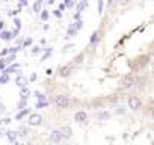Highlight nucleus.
<instances>
[{
  "mask_svg": "<svg viewBox=\"0 0 154 145\" xmlns=\"http://www.w3.org/2000/svg\"><path fill=\"white\" fill-rule=\"evenodd\" d=\"M20 70V63H14L12 62L9 67H6L5 70H3V73H6V74H12V73H15V71H18Z\"/></svg>",
  "mask_w": 154,
  "mask_h": 145,
  "instance_id": "obj_15",
  "label": "nucleus"
},
{
  "mask_svg": "<svg viewBox=\"0 0 154 145\" xmlns=\"http://www.w3.org/2000/svg\"><path fill=\"white\" fill-rule=\"evenodd\" d=\"M14 24H15V27H17V29H21V20H20V18L15 17V18H14Z\"/></svg>",
  "mask_w": 154,
  "mask_h": 145,
  "instance_id": "obj_36",
  "label": "nucleus"
},
{
  "mask_svg": "<svg viewBox=\"0 0 154 145\" xmlns=\"http://www.w3.org/2000/svg\"><path fill=\"white\" fill-rule=\"evenodd\" d=\"M82 18V12H76L74 14V20H80Z\"/></svg>",
  "mask_w": 154,
  "mask_h": 145,
  "instance_id": "obj_45",
  "label": "nucleus"
},
{
  "mask_svg": "<svg viewBox=\"0 0 154 145\" xmlns=\"http://www.w3.org/2000/svg\"><path fill=\"white\" fill-rule=\"evenodd\" d=\"M29 113H30V109H29V107L20 109V110L17 112V115H15V121H21L24 116H29Z\"/></svg>",
  "mask_w": 154,
  "mask_h": 145,
  "instance_id": "obj_12",
  "label": "nucleus"
},
{
  "mask_svg": "<svg viewBox=\"0 0 154 145\" xmlns=\"http://www.w3.org/2000/svg\"><path fill=\"white\" fill-rule=\"evenodd\" d=\"M27 124L32 126V127H38L42 124V116L40 113H29V118H27Z\"/></svg>",
  "mask_w": 154,
  "mask_h": 145,
  "instance_id": "obj_5",
  "label": "nucleus"
},
{
  "mask_svg": "<svg viewBox=\"0 0 154 145\" xmlns=\"http://www.w3.org/2000/svg\"><path fill=\"white\" fill-rule=\"evenodd\" d=\"M45 50V53H44V56L41 58V61H45V59H48L50 56H51V53H53V50H51L50 47H47V48H44Z\"/></svg>",
  "mask_w": 154,
  "mask_h": 145,
  "instance_id": "obj_29",
  "label": "nucleus"
},
{
  "mask_svg": "<svg viewBox=\"0 0 154 145\" xmlns=\"http://www.w3.org/2000/svg\"><path fill=\"white\" fill-rule=\"evenodd\" d=\"M30 94H32V92H30V89H29L27 86L20 88V97H21V98H26V100H27V98L30 97Z\"/></svg>",
  "mask_w": 154,
  "mask_h": 145,
  "instance_id": "obj_16",
  "label": "nucleus"
},
{
  "mask_svg": "<svg viewBox=\"0 0 154 145\" xmlns=\"http://www.w3.org/2000/svg\"><path fill=\"white\" fill-rule=\"evenodd\" d=\"M42 50H44V48H41L40 45H33V47H32V55H40Z\"/></svg>",
  "mask_w": 154,
  "mask_h": 145,
  "instance_id": "obj_32",
  "label": "nucleus"
},
{
  "mask_svg": "<svg viewBox=\"0 0 154 145\" xmlns=\"http://www.w3.org/2000/svg\"><path fill=\"white\" fill-rule=\"evenodd\" d=\"M50 141L53 142V144H59V142H62L63 138H62L60 130H53V131H51V133H50Z\"/></svg>",
  "mask_w": 154,
  "mask_h": 145,
  "instance_id": "obj_7",
  "label": "nucleus"
},
{
  "mask_svg": "<svg viewBox=\"0 0 154 145\" xmlns=\"http://www.w3.org/2000/svg\"><path fill=\"white\" fill-rule=\"evenodd\" d=\"M55 106L58 109H67L70 106V98L67 95H63V94H59L55 97Z\"/></svg>",
  "mask_w": 154,
  "mask_h": 145,
  "instance_id": "obj_2",
  "label": "nucleus"
},
{
  "mask_svg": "<svg viewBox=\"0 0 154 145\" xmlns=\"http://www.w3.org/2000/svg\"><path fill=\"white\" fill-rule=\"evenodd\" d=\"M27 83H29L27 77H24L21 73H18V76L15 77V85H17L18 88H23V86H27Z\"/></svg>",
  "mask_w": 154,
  "mask_h": 145,
  "instance_id": "obj_8",
  "label": "nucleus"
},
{
  "mask_svg": "<svg viewBox=\"0 0 154 145\" xmlns=\"http://www.w3.org/2000/svg\"><path fill=\"white\" fill-rule=\"evenodd\" d=\"M17 59V56H15V53H8L6 55V58H5V62H6V65H9V63H12Z\"/></svg>",
  "mask_w": 154,
  "mask_h": 145,
  "instance_id": "obj_23",
  "label": "nucleus"
},
{
  "mask_svg": "<svg viewBox=\"0 0 154 145\" xmlns=\"http://www.w3.org/2000/svg\"><path fill=\"white\" fill-rule=\"evenodd\" d=\"M45 74H47V76H51V74H53V70H51V68H48V70L45 71Z\"/></svg>",
  "mask_w": 154,
  "mask_h": 145,
  "instance_id": "obj_49",
  "label": "nucleus"
},
{
  "mask_svg": "<svg viewBox=\"0 0 154 145\" xmlns=\"http://www.w3.org/2000/svg\"><path fill=\"white\" fill-rule=\"evenodd\" d=\"M29 5V0H18V8H24Z\"/></svg>",
  "mask_w": 154,
  "mask_h": 145,
  "instance_id": "obj_35",
  "label": "nucleus"
},
{
  "mask_svg": "<svg viewBox=\"0 0 154 145\" xmlns=\"http://www.w3.org/2000/svg\"><path fill=\"white\" fill-rule=\"evenodd\" d=\"M41 5H42V3H41V2H38V0L33 3V12H35V14H40V12H41V9H42Z\"/></svg>",
  "mask_w": 154,
  "mask_h": 145,
  "instance_id": "obj_28",
  "label": "nucleus"
},
{
  "mask_svg": "<svg viewBox=\"0 0 154 145\" xmlns=\"http://www.w3.org/2000/svg\"><path fill=\"white\" fill-rule=\"evenodd\" d=\"M59 9H60L62 12H63V11L67 9V6H65V3H63V2H62V3H59Z\"/></svg>",
  "mask_w": 154,
  "mask_h": 145,
  "instance_id": "obj_46",
  "label": "nucleus"
},
{
  "mask_svg": "<svg viewBox=\"0 0 154 145\" xmlns=\"http://www.w3.org/2000/svg\"><path fill=\"white\" fill-rule=\"evenodd\" d=\"M86 8H88V2L86 0H80V2L76 5V12H83Z\"/></svg>",
  "mask_w": 154,
  "mask_h": 145,
  "instance_id": "obj_17",
  "label": "nucleus"
},
{
  "mask_svg": "<svg viewBox=\"0 0 154 145\" xmlns=\"http://www.w3.org/2000/svg\"><path fill=\"white\" fill-rule=\"evenodd\" d=\"M109 118H110V113L106 112V110H101V112L97 113V120H100V121H106V120H109Z\"/></svg>",
  "mask_w": 154,
  "mask_h": 145,
  "instance_id": "obj_18",
  "label": "nucleus"
},
{
  "mask_svg": "<svg viewBox=\"0 0 154 145\" xmlns=\"http://www.w3.org/2000/svg\"><path fill=\"white\" fill-rule=\"evenodd\" d=\"M83 58H85V53H80V55H77V56L74 58V63H76V65H80V63L83 62Z\"/></svg>",
  "mask_w": 154,
  "mask_h": 145,
  "instance_id": "obj_30",
  "label": "nucleus"
},
{
  "mask_svg": "<svg viewBox=\"0 0 154 145\" xmlns=\"http://www.w3.org/2000/svg\"><path fill=\"white\" fill-rule=\"evenodd\" d=\"M77 32L79 30H76L74 27H68V30H67V39H71V38H74V36H77Z\"/></svg>",
  "mask_w": 154,
  "mask_h": 145,
  "instance_id": "obj_21",
  "label": "nucleus"
},
{
  "mask_svg": "<svg viewBox=\"0 0 154 145\" xmlns=\"http://www.w3.org/2000/svg\"><path fill=\"white\" fill-rule=\"evenodd\" d=\"M2 2H8V0H2Z\"/></svg>",
  "mask_w": 154,
  "mask_h": 145,
  "instance_id": "obj_55",
  "label": "nucleus"
},
{
  "mask_svg": "<svg viewBox=\"0 0 154 145\" xmlns=\"http://www.w3.org/2000/svg\"><path fill=\"white\" fill-rule=\"evenodd\" d=\"M29 80H30V82H35V80H36V73H32V74H30Z\"/></svg>",
  "mask_w": 154,
  "mask_h": 145,
  "instance_id": "obj_44",
  "label": "nucleus"
},
{
  "mask_svg": "<svg viewBox=\"0 0 154 145\" xmlns=\"http://www.w3.org/2000/svg\"><path fill=\"white\" fill-rule=\"evenodd\" d=\"M40 17H41V20H42V21H47V20L50 18V12H48L47 9H41Z\"/></svg>",
  "mask_w": 154,
  "mask_h": 145,
  "instance_id": "obj_24",
  "label": "nucleus"
},
{
  "mask_svg": "<svg viewBox=\"0 0 154 145\" xmlns=\"http://www.w3.org/2000/svg\"><path fill=\"white\" fill-rule=\"evenodd\" d=\"M30 45H32V38H27V39H24V41H23L21 47H30Z\"/></svg>",
  "mask_w": 154,
  "mask_h": 145,
  "instance_id": "obj_34",
  "label": "nucleus"
},
{
  "mask_svg": "<svg viewBox=\"0 0 154 145\" xmlns=\"http://www.w3.org/2000/svg\"><path fill=\"white\" fill-rule=\"evenodd\" d=\"M17 133H18V136H20V138H26V136H27V133H29V130L26 128L24 126H21V127H18Z\"/></svg>",
  "mask_w": 154,
  "mask_h": 145,
  "instance_id": "obj_20",
  "label": "nucleus"
},
{
  "mask_svg": "<svg viewBox=\"0 0 154 145\" xmlns=\"http://www.w3.org/2000/svg\"><path fill=\"white\" fill-rule=\"evenodd\" d=\"M135 83H136V77L133 76V73H127V74L122 76V79H121V85H122L124 89H128V88L135 86Z\"/></svg>",
  "mask_w": 154,
  "mask_h": 145,
  "instance_id": "obj_3",
  "label": "nucleus"
},
{
  "mask_svg": "<svg viewBox=\"0 0 154 145\" xmlns=\"http://www.w3.org/2000/svg\"><path fill=\"white\" fill-rule=\"evenodd\" d=\"M6 68V62H5V59H0V71H3Z\"/></svg>",
  "mask_w": 154,
  "mask_h": 145,
  "instance_id": "obj_41",
  "label": "nucleus"
},
{
  "mask_svg": "<svg viewBox=\"0 0 154 145\" xmlns=\"http://www.w3.org/2000/svg\"><path fill=\"white\" fill-rule=\"evenodd\" d=\"M113 2H115V0H107V6H112Z\"/></svg>",
  "mask_w": 154,
  "mask_h": 145,
  "instance_id": "obj_51",
  "label": "nucleus"
},
{
  "mask_svg": "<svg viewBox=\"0 0 154 145\" xmlns=\"http://www.w3.org/2000/svg\"><path fill=\"white\" fill-rule=\"evenodd\" d=\"M6 138L11 144H18L17 142V138H18V133H17V130H8L6 131Z\"/></svg>",
  "mask_w": 154,
  "mask_h": 145,
  "instance_id": "obj_11",
  "label": "nucleus"
},
{
  "mask_svg": "<svg viewBox=\"0 0 154 145\" xmlns=\"http://www.w3.org/2000/svg\"><path fill=\"white\" fill-rule=\"evenodd\" d=\"M151 116H153V120H154V109L151 110Z\"/></svg>",
  "mask_w": 154,
  "mask_h": 145,
  "instance_id": "obj_53",
  "label": "nucleus"
},
{
  "mask_svg": "<svg viewBox=\"0 0 154 145\" xmlns=\"http://www.w3.org/2000/svg\"><path fill=\"white\" fill-rule=\"evenodd\" d=\"M63 3H65V6L70 8V9L74 6V2H73V0H63Z\"/></svg>",
  "mask_w": 154,
  "mask_h": 145,
  "instance_id": "obj_37",
  "label": "nucleus"
},
{
  "mask_svg": "<svg viewBox=\"0 0 154 145\" xmlns=\"http://www.w3.org/2000/svg\"><path fill=\"white\" fill-rule=\"evenodd\" d=\"M48 100H44V101H36L35 104V109H44V107H48Z\"/></svg>",
  "mask_w": 154,
  "mask_h": 145,
  "instance_id": "obj_22",
  "label": "nucleus"
},
{
  "mask_svg": "<svg viewBox=\"0 0 154 145\" xmlns=\"http://www.w3.org/2000/svg\"><path fill=\"white\" fill-rule=\"evenodd\" d=\"M60 133H62V138L63 139H70L71 136H73V128L70 127V126H63L62 128H60Z\"/></svg>",
  "mask_w": 154,
  "mask_h": 145,
  "instance_id": "obj_9",
  "label": "nucleus"
},
{
  "mask_svg": "<svg viewBox=\"0 0 154 145\" xmlns=\"http://www.w3.org/2000/svg\"><path fill=\"white\" fill-rule=\"evenodd\" d=\"M11 118H5V120H2L0 121V126H8V124H11Z\"/></svg>",
  "mask_w": 154,
  "mask_h": 145,
  "instance_id": "obj_38",
  "label": "nucleus"
},
{
  "mask_svg": "<svg viewBox=\"0 0 154 145\" xmlns=\"http://www.w3.org/2000/svg\"><path fill=\"white\" fill-rule=\"evenodd\" d=\"M5 110H6L5 104H3V103H0V115H2V113H5Z\"/></svg>",
  "mask_w": 154,
  "mask_h": 145,
  "instance_id": "obj_43",
  "label": "nucleus"
},
{
  "mask_svg": "<svg viewBox=\"0 0 154 145\" xmlns=\"http://www.w3.org/2000/svg\"><path fill=\"white\" fill-rule=\"evenodd\" d=\"M74 121L79 123V124L86 123V121H88V113H86L85 110H77V112L74 113Z\"/></svg>",
  "mask_w": 154,
  "mask_h": 145,
  "instance_id": "obj_6",
  "label": "nucleus"
},
{
  "mask_svg": "<svg viewBox=\"0 0 154 145\" xmlns=\"http://www.w3.org/2000/svg\"><path fill=\"white\" fill-rule=\"evenodd\" d=\"M47 3H48V5H53V3H55V0H47Z\"/></svg>",
  "mask_w": 154,
  "mask_h": 145,
  "instance_id": "obj_52",
  "label": "nucleus"
},
{
  "mask_svg": "<svg viewBox=\"0 0 154 145\" xmlns=\"http://www.w3.org/2000/svg\"><path fill=\"white\" fill-rule=\"evenodd\" d=\"M71 65H63V67H60L59 68V76L60 77H68L70 74H71Z\"/></svg>",
  "mask_w": 154,
  "mask_h": 145,
  "instance_id": "obj_13",
  "label": "nucleus"
},
{
  "mask_svg": "<svg viewBox=\"0 0 154 145\" xmlns=\"http://www.w3.org/2000/svg\"><path fill=\"white\" fill-rule=\"evenodd\" d=\"M8 82H9V74L2 73V76H0V85H6Z\"/></svg>",
  "mask_w": 154,
  "mask_h": 145,
  "instance_id": "obj_26",
  "label": "nucleus"
},
{
  "mask_svg": "<svg viewBox=\"0 0 154 145\" xmlns=\"http://www.w3.org/2000/svg\"><path fill=\"white\" fill-rule=\"evenodd\" d=\"M0 39H3V41H11V39H14V35H12V32L11 30H2V32H0Z\"/></svg>",
  "mask_w": 154,
  "mask_h": 145,
  "instance_id": "obj_14",
  "label": "nucleus"
},
{
  "mask_svg": "<svg viewBox=\"0 0 154 145\" xmlns=\"http://www.w3.org/2000/svg\"><path fill=\"white\" fill-rule=\"evenodd\" d=\"M24 107H27V100H26V98H21V100L17 103V109L20 110V109H24Z\"/></svg>",
  "mask_w": 154,
  "mask_h": 145,
  "instance_id": "obj_25",
  "label": "nucleus"
},
{
  "mask_svg": "<svg viewBox=\"0 0 154 145\" xmlns=\"http://www.w3.org/2000/svg\"><path fill=\"white\" fill-rule=\"evenodd\" d=\"M38 2H41V3H42V2H44V0H38Z\"/></svg>",
  "mask_w": 154,
  "mask_h": 145,
  "instance_id": "obj_54",
  "label": "nucleus"
},
{
  "mask_svg": "<svg viewBox=\"0 0 154 145\" xmlns=\"http://www.w3.org/2000/svg\"><path fill=\"white\" fill-rule=\"evenodd\" d=\"M100 38H101V33H100V30H95V32H92L91 38H89V45H97V44L100 43Z\"/></svg>",
  "mask_w": 154,
  "mask_h": 145,
  "instance_id": "obj_10",
  "label": "nucleus"
},
{
  "mask_svg": "<svg viewBox=\"0 0 154 145\" xmlns=\"http://www.w3.org/2000/svg\"><path fill=\"white\" fill-rule=\"evenodd\" d=\"M3 135H5V131H3L2 127H0V138H3Z\"/></svg>",
  "mask_w": 154,
  "mask_h": 145,
  "instance_id": "obj_50",
  "label": "nucleus"
},
{
  "mask_svg": "<svg viewBox=\"0 0 154 145\" xmlns=\"http://www.w3.org/2000/svg\"><path fill=\"white\" fill-rule=\"evenodd\" d=\"M9 53V48H3L2 51H0V56H6Z\"/></svg>",
  "mask_w": 154,
  "mask_h": 145,
  "instance_id": "obj_42",
  "label": "nucleus"
},
{
  "mask_svg": "<svg viewBox=\"0 0 154 145\" xmlns=\"http://www.w3.org/2000/svg\"><path fill=\"white\" fill-rule=\"evenodd\" d=\"M73 47H74V44H73V43H70V44H67L65 47H63V50H62V51H63V53H67V51H68V50H71Z\"/></svg>",
  "mask_w": 154,
  "mask_h": 145,
  "instance_id": "obj_39",
  "label": "nucleus"
},
{
  "mask_svg": "<svg viewBox=\"0 0 154 145\" xmlns=\"http://www.w3.org/2000/svg\"><path fill=\"white\" fill-rule=\"evenodd\" d=\"M128 2H130V0H118V3L122 5V6H124V5H128Z\"/></svg>",
  "mask_w": 154,
  "mask_h": 145,
  "instance_id": "obj_47",
  "label": "nucleus"
},
{
  "mask_svg": "<svg viewBox=\"0 0 154 145\" xmlns=\"http://www.w3.org/2000/svg\"><path fill=\"white\" fill-rule=\"evenodd\" d=\"M127 104H128V109H132V110H140L142 109V101H140V98L137 95H130Z\"/></svg>",
  "mask_w": 154,
  "mask_h": 145,
  "instance_id": "obj_4",
  "label": "nucleus"
},
{
  "mask_svg": "<svg viewBox=\"0 0 154 145\" xmlns=\"http://www.w3.org/2000/svg\"><path fill=\"white\" fill-rule=\"evenodd\" d=\"M20 9H21V8H18L17 11H9V12H8V15H11V17H17V14L20 12Z\"/></svg>",
  "mask_w": 154,
  "mask_h": 145,
  "instance_id": "obj_40",
  "label": "nucleus"
},
{
  "mask_svg": "<svg viewBox=\"0 0 154 145\" xmlns=\"http://www.w3.org/2000/svg\"><path fill=\"white\" fill-rule=\"evenodd\" d=\"M3 29H5V21L0 20V30H3Z\"/></svg>",
  "mask_w": 154,
  "mask_h": 145,
  "instance_id": "obj_48",
  "label": "nucleus"
},
{
  "mask_svg": "<svg viewBox=\"0 0 154 145\" xmlns=\"http://www.w3.org/2000/svg\"><path fill=\"white\" fill-rule=\"evenodd\" d=\"M70 27H74L76 30L83 29V20H82V18H80V20H74V23H73V24H70Z\"/></svg>",
  "mask_w": 154,
  "mask_h": 145,
  "instance_id": "obj_19",
  "label": "nucleus"
},
{
  "mask_svg": "<svg viewBox=\"0 0 154 145\" xmlns=\"http://www.w3.org/2000/svg\"><path fill=\"white\" fill-rule=\"evenodd\" d=\"M33 94L36 95V98H38V101H44V100H47V97H45L44 94H41V92H40V91H35V92H33Z\"/></svg>",
  "mask_w": 154,
  "mask_h": 145,
  "instance_id": "obj_31",
  "label": "nucleus"
},
{
  "mask_svg": "<svg viewBox=\"0 0 154 145\" xmlns=\"http://www.w3.org/2000/svg\"><path fill=\"white\" fill-rule=\"evenodd\" d=\"M51 14H53L56 18H62V11H60V9H55V11H51Z\"/></svg>",
  "mask_w": 154,
  "mask_h": 145,
  "instance_id": "obj_33",
  "label": "nucleus"
},
{
  "mask_svg": "<svg viewBox=\"0 0 154 145\" xmlns=\"http://www.w3.org/2000/svg\"><path fill=\"white\" fill-rule=\"evenodd\" d=\"M103 9H104V0H98V3H97L98 15H101V14H103Z\"/></svg>",
  "mask_w": 154,
  "mask_h": 145,
  "instance_id": "obj_27",
  "label": "nucleus"
},
{
  "mask_svg": "<svg viewBox=\"0 0 154 145\" xmlns=\"http://www.w3.org/2000/svg\"><path fill=\"white\" fill-rule=\"evenodd\" d=\"M135 61H136V62H130V67H132V70L139 71V70H142L145 65L148 63V61H150V55H140V56H137Z\"/></svg>",
  "mask_w": 154,
  "mask_h": 145,
  "instance_id": "obj_1",
  "label": "nucleus"
}]
</instances>
